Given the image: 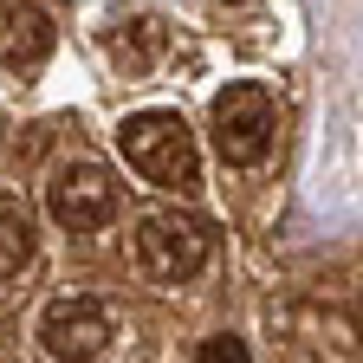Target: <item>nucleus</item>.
Listing matches in <instances>:
<instances>
[{
  "mask_svg": "<svg viewBox=\"0 0 363 363\" xmlns=\"http://www.w3.org/2000/svg\"><path fill=\"white\" fill-rule=\"evenodd\" d=\"M117 143H123V162L156 182V189H195V130L182 123L175 111H136L123 130H117Z\"/></svg>",
  "mask_w": 363,
  "mask_h": 363,
  "instance_id": "1",
  "label": "nucleus"
},
{
  "mask_svg": "<svg viewBox=\"0 0 363 363\" xmlns=\"http://www.w3.org/2000/svg\"><path fill=\"white\" fill-rule=\"evenodd\" d=\"M208 253H214V227L201 214H189V208H156L136 227V259H143V272L162 279V286L195 279L208 266Z\"/></svg>",
  "mask_w": 363,
  "mask_h": 363,
  "instance_id": "2",
  "label": "nucleus"
},
{
  "mask_svg": "<svg viewBox=\"0 0 363 363\" xmlns=\"http://www.w3.org/2000/svg\"><path fill=\"white\" fill-rule=\"evenodd\" d=\"M272 136H279V111H272L266 84H227L214 98V150H220V162H234V169L266 162Z\"/></svg>",
  "mask_w": 363,
  "mask_h": 363,
  "instance_id": "3",
  "label": "nucleus"
},
{
  "mask_svg": "<svg viewBox=\"0 0 363 363\" xmlns=\"http://www.w3.org/2000/svg\"><path fill=\"white\" fill-rule=\"evenodd\" d=\"M45 208H52V220L72 227V234H98V227L117 220V182L98 162H65L45 182Z\"/></svg>",
  "mask_w": 363,
  "mask_h": 363,
  "instance_id": "4",
  "label": "nucleus"
},
{
  "mask_svg": "<svg viewBox=\"0 0 363 363\" xmlns=\"http://www.w3.org/2000/svg\"><path fill=\"white\" fill-rule=\"evenodd\" d=\"M39 337H45L52 363H98L117 331H111V311L98 298H59V305H45Z\"/></svg>",
  "mask_w": 363,
  "mask_h": 363,
  "instance_id": "5",
  "label": "nucleus"
},
{
  "mask_svg": "<svg viewBox=\"0 0 363 363\" xmlns=\"http://www.w3.org/2000/svg\"><path fill=\"white\" fill-rule=\"evenodd\" d=\"M52 13L39 7V0H0V65H39L45 52H52Z\"/></svg>",
  "mask_w": 363,
  "mask_h": 363,
  "instance_id": "6",
  "label": "nucleus"
},
{
  "mask_svg": "<svg viewBox=\"0 0 363 363\" xmlns=\"http://www.w3.org/2000/svg\"><path fill=\"white\" fill-rule=\"evenodd\" d=\"M26 259H33V220L0 201V279H13Z\"/></svg>",
  "mask_w": 363,
  "mask_h": 363,
  "instance_id": "7",
  "label": "nucleus"
},
{
  "mask_svg": "<svg viewBox=\"0 0 363 363\" xmlns=\"http://www.w3.org/2000/svg\"><path fill=\"white\" fill-rule=\"evenodd\" d=\"M195 363H253V350H247L240 337H227V331H220V337H208V344L195 350Z\"/></svg>",
  "mask_w": 363,
  "mask_h": 363,
  "instance_id": "8",
  "label": "nucleus"
}]
</instances>
